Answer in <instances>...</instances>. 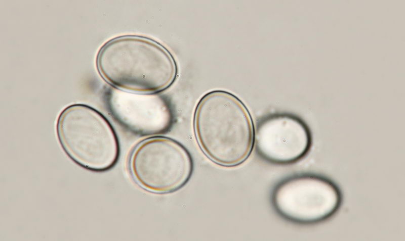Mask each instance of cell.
I'll use <instances>...</instances> for the list:
<instances>
[{
  "instance_id": "7",
  "label": "cell",
  "mask_w": 405,
  "mask_h": 241,
  "mask_svg": "<svg viewBox=\"0 0 405 241\" xmlns=\"http://www.w3.org/2000/svg\"><path fill=\"white\" fill-rule=\"evenodd\" d=\"M312 144L308 126L293 114L269 115L259 121L255 129V150L260 157L272 164L295 163L308 154Z\"/></svg>"
},
{
  "instance_id": "4",
  "label": "cell",
  "mask_w": 405,
  "mask_h": 241,
  "mask_svg": "<svg viewBox=\"0 0 405 241\" xmlns=\"http://www.w3.org/2000/svg\"><path fill=\"white\" fill-rule=\"evenodd\" d=\"M135 181L145 190L157 194L175 191L185 185L193 171V161L178 141L156 136L139 143L129 159Z\"/></svg>"
},
{
  "instance_id": "2",
  "label": "cell",
  "mask_w": 405,
  "mask_h": 241,
  "mask_svg": "<svg viewBox=\"0 0 405 241\" xmlns=\"http://www.w3.org/2000/svg\"><path fill=\"white\" fill-rule=\"evenodd\" d=\"M193 127L202 152L221 166H238L253 151L252 116L242 102L230 92L215 90L205 94L196 106Z\"/></svg>"
},
{
  "instance_id": "5",
  "label": "cell",
  "mask_w": 405,
  "mask_h": 241,
  "mask_svg": "<svg viewBox=\"0 0 405 241\" xmlns=\"http://www.w3.org/2000/svg\"><path fill=\"white\" fill-rule=\"evenodd\" d=\"M343 196L331 179L317 174H301L280 181L272 194L276 212L286 220L298 224L324 221L340 208Z\"/></svg>"
},
{
  "instance_id": "6",
  "label": "cell",
  "mask_w": 405,
  "mask_h": 241,
  "mask_svg": "<svg viewBox=\"0 0 405 241\" xmlns=\"http://www.w3.org/2000/svg\"><path fill=\"white\" fill-rule=\"evenodd\" d=\"M109 113L123 128L140 136L163 134L172 128L174 115L158 93H138L110 87L105 94Z\"/></svg>"
},
{
  "instance_id": "1",
  "label": "cell",
  "mask_w": 405,
  "mask_h": 241,
  "mask_svg": "<svg viewBox=\"0 0 405 241\" xmlns=\"http://www.w3.org/2000/svg\"><path fill=\"white\" fill-rule=\"evenodd\" d=\"M96 67L113 87L138 93L162 91L173 84L178 74L176 61L166 47L138 35L106 42L97 54Z\"/></svg>"
},
{
  "instance_id": "3",
  "label": "cell",
  "mask_w": 405,
  "mask_h": 241,
  "mask_svg": "<svg viewBox=\"0 0 405 241\" xmlns=\"http://www.w3.org/2000/svg\"><path fill=\"white\" fill-rule=\"evenodd\" d=\"M56 134L66 155L79 166L104 172L117 163L120 154L118 135L108 119L86 104L66 107L56 122Z\"/></svg>"
}]
</instances>
